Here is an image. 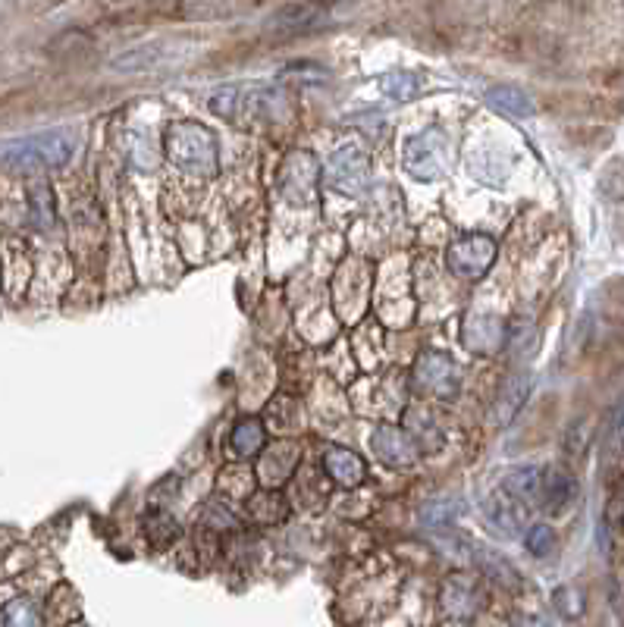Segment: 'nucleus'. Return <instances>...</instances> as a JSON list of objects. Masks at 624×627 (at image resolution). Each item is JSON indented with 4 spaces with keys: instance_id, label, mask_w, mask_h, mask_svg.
Returning <instances> with one entry per match:
<instances>
[{
    "instance_id": "obj_23",
    "label": "nucleus",
    "mask_w": 624,
    "mask_h": 627,
    "mask_svg": "<svg viewBox=\"0 0 624 627\" xmlns=\"http://www.w3.org/2000/svg\"><path fill=\"white\" fill-rule=\"evenodd\" d=\"M145 530H148V540H151V546H154V549H170V546H173V540L179 537V527H176V521H173L170 515H164V512H154V515H148Z\"/></svg>"
},
{
    "instance_id": "obj_17",
    "label": "nucleus",
    "mask_w": 624,
    "mask_h": 627,
    "mask_svg": "<svg viewBox=\"0 0 624 627\" xmlns=\"http://www.w3.org/2000/svg\"><path fill=\"white\" fill-rule=\"evenodd\" d=\"M229 446H233V452L239 458H251V455L264 452V446H267V430H264V424L258 421V417H245V421L236 424L233 436H229Z\"/></svg>"
},
{
    "instance_id": "obj_31",
    "label": "nucleus",
    "mask_w": 624,
    "mask_h": 627,
    "mask_svg": "<svg viewBox=\"0 0 624 627\" xmlns=\"http://www.w3.org/2000/svg\"><path fill=\"white\" fill-rule=\"evenodd\" d=\"M615 443H618V449L624 452V414H621V421H618V427H615Z\"/></svg>"
},
{
    "instance_id": "obj_8",
    "label": "nucleus",
    "mask_w": 624,
    "mask_h": 627,
    "mask_svg": "<svg viewBox=\"0 0 624 627\" xmlns=\"http://www.w3.org/2000/svg\"><path fill=\"white\" fill-rule=\"evenodd\" d=\"M496 261V242L483 232H474V236H461L452 242L449 248V270L458 276H468V280H477L483 276Z\"/></svg>"
},
{
    "instance_id": "obj_25",
    "label": "nucleus",
    "mask_w": 624,
    "mask_h": 627,
    "mask_svg": "<svg viewBox=\"0 0 624 627\" xmlns=\"http://www.w3.org/2000/svg\"><path fill=\"white\" fill-rule=\"evenodd\" d=\"M41 615L32 599H13L4 609V627H38Z\"/></svg>"
},
{
    "instance_id": "obj_1",
    "label": "nucleus",
    "mask_w": 624,
    "mask_h": 627,
    "mask_svg": "<svg viewBox=\"0 0 624 627\" xmlns=\"http://www.w3.org/2000/svg\"><path fill=\"white\" fill-rule=\"evenodd\" d=\"M76 148H79L76 129H48L0 145V164L19 176H38L66 167Z\"/></svg>"
},
{
    "instance_id": "obj_4",
    "label": "nucleus",
    "mask_w": 624,
    "mask_h": 627,
    "mask_svg": "<svg viewBox=\"0 0 624 627\" xmlns=\"http://www.w3.org/2000/svg\"><path fill=\"white\" fill-rule=\"evenodd\" d=\"M402 164L405 170L421 179L433 182L449 170V138L443 129H424L418 135H411L402 151Z\"/></svg>"
},
{
    "instance_id": "obj_18",
    "label": "nucleus",
    "mask_w": 624,
    "mask_h": 627,
    "mask_svg": "<svg viewBox=\"0 0 624 627\" xmlns=\"http://www.w3.org/2000/svg\"><path fill=\"white\" fill-rule=\"evenodd\" d=\"M487 104L505 116H530L534 113V101L527 98V91L515 85H493L487 88Z\"/></svg>"
},
{
    "instance_id": "obj_27",
    "label": "nucleus",
    "mask_w": 624,
    "mask_h": 627,
    "mask_svg": "<svg viewBox=\"0 0 624 627\" xmlns=\"http://www.w3.org/2000/svg\"><path fill=\"white\" fill-rule=\"evenodd\" d=\"M283 496H270V505H267V496H258V499H251V515L254 521H261V524H276L280 518H286V508L280 505Z\"/></svg>"
},
{
    "instance_id": "obj_9",
    "label": "nucleus",
    "mask_w": 624,
    "mask_h": 627,
    "mask_svg": "<svg viewBox=\"0 0 624 627\" xmlns=\"http://www.w3.org/2000/svg\"><path fill=\"white\" fill-rule=\"evenodd\" d=\"M371 446L386 468L402 471V468H411V464L421 458V446L414 443V436L396 424H380L371 436Z\"/></svg>"
},
{
    "instance_id": "obj_22",
    "label": "nucleus",
    "mask_w": 624,
    "mask_h": 627,
    "mask_svg": "<svg viewBox=\"0 0 624 627\" xmlns=\"http://www.w3.org/2000/svg\"><path fill=\"white\" fill-rule=\"evenodd\" d=\"M405 430L414 436V443L421 446V452H433L439 443H443V436L433 427V417H427L421 408H408L405 411Z\"/></svg>"
},
{
    "instance_id": "obj_19",
    "label": "nucleus",
    "mask_w": 624,
    "mask_h": 627,
    "mask_svg": "<svg viewBox=\"0 0 624 627\" xmlns=\"http://www.w3.org/2000/svg\"><path fill=\"white\" fill-rule=\"evenodd\" d=\"M540 486H543L540 468H530V464H524V468L508 471V477H505V483H502V490H505L508 496H515V499L524 505V502L540 499Z\"/></svg>"
},
{
    "instance_id": "obj_28",
    "label": "nucleus",
    "mask_w": 624,
    "mask_h": 627,
    "mask_svg": "<svg viewBox=\"0 0 624 627\" xmlns=\"http://www.w3.org/2000/svg\"><path fill=\"white\" fill-rule=\"evenodd\" d=\"M458 512H461V502H433L424 508L421 518L433 527H443V524H452Z\"/></svg>"
},
{
    "instance_id": "obj_21",
    "label": "nucleus",
    "mask_w": 624,
    "mask_h": 627,
    "mask_svg": "<svg viewBox=\"0 0 624 627\" xmlns=\"http://www.w3.org/2000/svg\"><path fill=\"white\" fill-rule=\"evenodd\" d=\"M471 555H474V562L480 565L483 574H490L493 580H499V584H505V587H518V574H515V568L508 565L499 552H493V549H487V546H471Z\"/></svg>"
},
{
    "instance_id": "obj_11",
    "label": "nucleus",
    "mask_w": 624,
    "mask_h": 627,
    "mask_svg": "<svg viewBox=\"0 0 624 627\" xmlns=\"http://www.w3.org/2000/svg\"><path fill=\"white\" fill-rule=\"evenodd\" d=\"M327 19L330 10L320 4H289L283 10H276V16L270 19V29H276L280 35H302L327 26Z\"/></svg>"
},
{
    "instance_id": "obj_29",
    "label": "nucleus",
    "mask_w": 624,
    "mask_h": 627,
    "mask_svg": "<svg viewBox=\"0 0 624 627\" xmlns=\"http://www.w3.org/2000/svg\"><path fill=\"white\" fill-rule=\"evenodd\" d=\"M599 189H603V195L612 198V201H624V164L621 167H612L603 176V182H599Z\"/></svg>"
},
{
    "instance_id": "obj_20",
    "label": "nucleus",
    "mask_w": 624,
    "mask_h": 627,
    "mask_svg": "<svg viewBox=\"0 0 624 627\" xmlns=\"http://www.w3.org/2000/svg\"><path fill=\"white\" fill-rule=\"evenodd\" d=\"M443 609L455 615H471L477 609V587L468 577H452L443 590Z\"/></svg>"
},
{
    "instance_id": "obj_14",
    "label": "nucleus",
    "mask_w": 624,
    "mask_h": 627,
    "mask_svg": "<svg viewBox=\"0 0 624 627\" xmlns=\"http://www.w3.org/2000/svg\"><path fill=\"white\" fill-rule=\"evenodd\" d=\"M323 468H327L330 480L339 486H361L367 477L364 458L352 449H342V446L327 449V455H323Z\"/></svg>"
},
{
    "instance_id": "obj_7",
    "label": "nucleus",
    "mask_w": 624,
    "mask_h": 627,
    "mask_svg": "<svg viewBox=\"0 0 624 627\" xmlns=\"http://www.w3.org/2000/svg\"><path fill=\"white\" fill-rule=\"evenodd\" d=\"M330 189L345 195V198H358L364 195L367 182H371V160H367L361 145H342L327 167Z\"/></svg>"
},
{
    "instance_id": "obj_3",
    "label": "nucleus",
    "mask_w": 624,
    "mask_h": 627,
    "mask_svg": "<svg viewBox=\"0 0 624 627\" xmlns=\"http://www.w3.org/2000/svg\"><path fill=\"white\" fill-rule=\"evenodd\" d=\"M167 157L192 176H217L220 170V148L217 135L192 120L173 123L167 129Z\"/></svg>"
},
{
    "instance_id": "obj_26",
    "label": "nucleus",
    "mask_w": 624,
    "mask_h": 627,
    "mask_svg": "<svg viewBox=\"0 0 624 627\" xmlns=\"http://www.w3.org/2000/svg\"><path fill=\"white\" fill-rule=\"evenodd\" d=\"M527 549L530 555H537V559H546V555L556 549V533H552L549 524H534L527 530Z\"/></svg>"
},
{
    "instance_id": "obj_32",
    "label": "nucleus",
    "mask_w": 624,
    "mask_h": 627,
    "mask_svg": "<svg viewBox=\"0 0 624 627\" xmlns=\"http://www.w3.org/2000/svg\"><path fill=\"white\" fill-rule=\"evenodd\" d=\"M518 627H546V621H540V618H524Z\"/></svg>"
},
{
    "instance_id": "obj_5",
    "label": "nucleus",
    "mask_w": 624,
    "mask_h": 627,
    "mask_svg": "<svg viewBox=\"0 0 624 627\" xmlns=\"http://www.w3.org/2000/svg\"><path fill=\"white\" fill-rule=\"evenodd\" d=\"M411 380L418 386L421 396H433L443 402H452L461 389L458 364L446 352H421L418 361H414Z\"/></svg>"
},
{
    "instance_id": "obj_24",
    "label": "nucleus",
    "mask_w": 624,
    "mask_h": 627,
    "mask_svg": "<svg viewBox=\"0 0 624 627\" xmlns=\"http://www.w3.org/2000/svg\"><path fill=\"white\" fill-rule=\"evenodd\" d=\"M380 91L396 101H408L418 95V79H414V73H386L380 79Z\"/></svg>"
},
{
    "instance_id": "obj_15",
    "label": "nucleus",
    "mask_w": 624,
    "mask_h": 627,
    "mask_svg": "<svg viewBox=\"0 0 624 627\" xmlns=\"http://www.w3.org/2000/svg\"><path fill=\"white\" fill-rule=\"evenodd\" d=\"M176 57V51L170 48V44L157 41V44H142V48H132L126 54H120L117 60H113V66L117 69H129V73H142V69H157L164 66Z\"/></svg>"
},
{
    "instance_id": "obj_12",
    "label": "nucleus",
    "mask_w": 624,
    "mask_h": 627,
    "mask_svg": "<svg viewBox=\"0 0 624 627\" xmlns=\"http://www.w3.org/2000/svg\"><path fill=\"white\" fill-rule=\"evenodd\" d=\"M530 389H534V374L530 370H518V374H512L496 396V405H493V421L496 427H508L512 424V417L524 408Z\"/></svg>"
},
{
    "instance_id": "obj_2",
    "label": "nucleus",
    "mask_w": 624,
    "mask_h": 627,
    "mask_svg": "<svg viewBox=\"0 0 624 627\" xmlns=\"http://www.w3.org/2000/svg\"><path fill=\"white\" fill-rule=\"evenodd\" d=\"M283 107H286L283 88L270 82H236V85L217 88L211 95V110L239 126L280 120Z\"/></svg>"
},
{
    "instance_id": "obj_13",
    "label": "nucleus",
    "mask_w": 624,
    "mask_h": 627,
    "mask_svg": "<svg viewBox=\"0 0 624 627\" xmlns=\"http://www.w3.org/2000/svg\"><path fill=\"white\" fill-rule=\"evenodd\" d=\"M577 496V480L574 474L562 471V468H549L543 474V486H540V499H543V508L549 515H562L565 508L574 502Z\"/></svg>"
},
{
    "instance_id": "obj_10",
    "label": "nucleus",
    "mask_w": 624,
    "mask_h": 627,
    "mask_svg": "<svg viewBox=\"0 0 624 627\" xmlns=\"http://www.w3.org/2000/svg\"><path fill=\"white\" fill-rule=\"evenodd\" d=\"M505 339H508V323L490 314H483V317L474 314L465 320V327H461V342L477 355H496L499 348H505Z\"/></svg>"
},
{
    "instance_id": "obj_6",
    "label": "nucleus",
    "mask_w": 624,
    "mask_h": 627,
    "mask_svg": "<svg viewBox=\"0 0 624 627\" xmlns=\"http://www.w3.org/2000/svg\"><path fill=\"white\" fill-rule=\"evenodd\" d=\"M317 182H320V164L311 151H292L283 160L280 176H276V185H280L283 198L295 207H305V204L317 201Z\"/></svg>"
},
{
    "instance_id": "obj_30",
    "label": "nucleus",
    "mask_w": 624,
    "mask_h": 627,
    "mask_svg": "<svg viewBox=\"0 0 624 627\" xmlns=\"http://www.w3.org/2000/svg\"><path fill=\"white\" fill-rule=\"evenodd\" d=\"M236 7L229 4H186L182 13H195V16H229Z\"/></svg>"
},
{
    "instance_id": "obj_16",
    "label": "nucleus",
    "mask_w": 624,
    "mask_h": 627,
    "mask_svg": "<svg viewBox=\"0 0 624 627\" xmlns=\"http://www.w3.org/2000/svg\"><path fill=\"white\" fill-rule=\"evenodd\" d=\"M487 515L496 524V530H502L505 537H515L521 521H524V508H521V502L515 496H508L505 490H496L487 499Z\"/></svg>"
}]
</instances>
